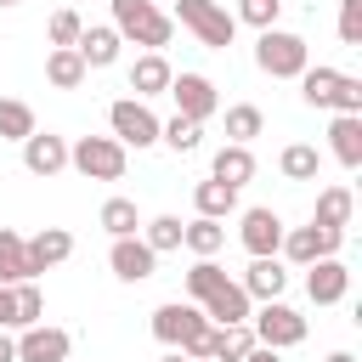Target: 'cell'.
Returning a JSON list of instances; mask_svg holds the SVG:
<instances>
[{
    "label": "cell",
    "mask_w": 362,
    "mask_h": 362,
    "mask_svg": "<svg viewBox=\"0 0 362 362\" xmlns=\"http://www.w3.org/2000/svg\"><path fill=\"white\" fill-rule=\"evenodd\" d=\"M170 96H175V113H181V119H198V124L221 107L215 85H209L204 74H170Z\"/></svg>",
    "instance_id": "obj_10"
},
{
    "label": "cell",
    "mask_w": 362,
    "mask_h": 362,
    "mask_svg": "<svg viewBox=\"0 0 362 362\" xmlns=\"http://www.w3.org/2000/svg\"><path fill=\"white\" fill-rule=\"evenodd\" d=\"M277 11H283V0H238V17L249 28H277Z\"/></svg>",
    "instance_id": "obj_37"
},
{
    "label": "cell",
    "mask_w": 362,
    "mask_h": 362,
    "mask_svg": "<svg viewBox=\"0 0 362 362\" xmlns=\"http://www.w3.org/2000/svg\"><path fill=\"white\" fill-rule=\"evenodd\" d=\"M277 170H283L288 181H317L322 158H317V147H311V141H288V147H283V158H277Z\"/></svg>",
    "instance_id": "obj_28"
},
{
    "label": "cell",
    "mask_w": 362,
    "mask_h": 362,
    "mask_svg": "<svg viewBox=\"0 0 362 362\" xmlns=\"http://www.w3.org/2000/svg\"><path fill=\"white\" fill-rule=\"evenodd\" d=\"M107 124H113V141H124V147H153L158 141V119H153V107L141 96L113 102L107 107Z\"/></svg>",
    "instance_id": "obj_8"
},
{
    "label": "cell",
    "mask_w": 362,
    "mask_h": 362,
    "mask_svg": "<svg viewBox=\"0 0 362 362\" xmlns=\"http://www.w3.org/2000/svg\"><path fill=\"white\" fill-rule=\"evenodd\" d=\"M181 243H187L198 260H209V255H221L226 226H221V221H209V215H198V221H187V226H181Z\"/></svg>",
    "instance_id": "obj_26"
},
{
    "label": "cell",
    "mask_w": 362,
    "mask_h": 362,
    "mask_svg": "<svg viewBox=\"0 0 362 362\" xmlns=\"http://www.w3.org/2000/svg\"><path fill=\"white\" fill-rule=\"evenodd\" d=\"M107 266H113V277L119 283H141V277H153V266H158V255L130 232V238H113V249H107Z\"/></svg>",
    "instance_id": "obj_12"
},
{
    "label": "cell",
    "mask_w": 362,
    "mask_h": 362,
    "mask_svg": "<svg viewBox=\"0 0 362 362\" xmlns=\"http://www.w3.org/2000/svg\"><path fill=\"white\" fill-rule=\"evenodd\" d=\"M153 334H158L164 345L187 351L192 362H204V356H209V334H215V322H209L198 305H187V300H170V305H158V311H153Z\"/></svg>",
    "instance_id": "obj_2"
},
{
    "label": "cell",
    "mask_w": 362,
    "mask_h": 362,
    "mask_svg": "<svg viewBox=\"0 0 362 362\" xmlns=\"http://www.w3.org/2000/svg\"><path fill=\"white\" fill-rule=\"evenodd\" d=\"M215 181H226V187H243L249 175H255V153L243 147V141H226L221 153H215V170H209Z\"/></svg>",
    "instance_id": "obj_24"
},
{
    "label": "cell",
    "mask_w": 362,
    "mask_h": 362,
    "mask_svg": "<svg viewBox=\"0 0 362 362\" xmlns=\"http://www.w3.org/2000/svg\"><path fill=\"white\" fill-rule=\"evenodd\" d=\"M334 85H339V68H305V74H300V96H305L311 107H328V102H334Z\"/></svg>",
    "instance_id": "obj_32"
},
{
    "label": "cell",
    "mask_w": 362,
    "mask_h": 362,
    "mask_svg": "<svg viewBox=\"0 0 362 362\" xmlns=\"http://www.w3.org/2000/svg\"><path fill=\"white\" fill-rule=\"evenodd\" d=\"M305 294H311L317 305H334V300H345V294H351V266H345L339 255H322V260H311V266H305Z\"/></svg>",
    "instance_id": "obj_11"
},
{
    "label": "cell",
    "mask_w": 362,
    "mask_h": 362,
    "mask_svg": "<svg viewBox=\"0 0 362 362\" xmlns=\"http://www.w3.org/2000/svg\"><path fill=\"white\" fill-rule=\"evenodd\" d=\"M339 243H345V232H334V226H294V232H283V255L294 260V266H311V260H322V255H339Z\"/></svg>",
    "instance_id": "obj_9"
},
{
    "label": "cell",
    "mask_w": 362,
    "mask_h": 362,
    "mask_svg": "<svg viewBox=\"0 0 362 362\" xmlns=\"http://www.w3.org/2000/svg\"><path fill=\"white\" fill-rule=\"evenodd\" d=\"M249 351H255V328L249 322H221L209 334V356H221V362H243Z\"/></svg>",
    "instance_id": "obj_22"
},
{
    "label": "cell",
    "mask_w": 362,
    "mask_h": 362,
    "mask_svg": "<svg viewBox=\"0 0 362 362\" xmlns=\"http://www.w3.org/2000/svg\"><path fill=\"white\" fill-rule=\"evenodd\" d=\"M0 6H23V0H0Z\"/></svg>",
    "instance_id": "obj_45"
},
{
    "label": "cell",
    "mask_w": 362,
    "mask_h": 362,
    "mask_svg": "<svg viewBox=\"0 0 362 362\" xmlns=\"http://www.w3.org/2000/svg\"><path fill=\"white\" fill-rule=\"evenodd\" d=\"M328 147L345 170H362V113H334L328 124Z\"/></svg>",
    "instance_id": "obj_18"
},
{
    "label": "cell",
    "mask_w": 362,
    "mask_h": 362,
    "mask_svg": "<svg viewBox=\"0 0 362 362\" xmlns=\"http://www.w3.org/2000/svg\"><path fill=\"white\" fill-rule=\"evenodd\" d=\"M23 164H28V175H57V170H68V141L62 136H23Z\"/></svg>",
    "instance_id": "obj_14"
},
{
    "label": "cell",
    "mask_w": 362,
    "mask_h": 362,
    "mask_svg": "<svg viewBox=\"0 0 362 362\" xmlns=\"http://www.w3.org/2000/svg\"><path fill=\"white\" fill-rule=\"evenodd\" d=\"M351 215H356V198H351V187H322L317 192V226H334V232H345L351 226Z\"/></svg>",
    "instance_id": "obj_21"
},
{
    "label": "cell",
    "mask_w": 362,
    "mask_h": 362,
    "mask_svg": "<svg viewBox=\"0 0 362 362\" xmlns=\"http://www.w3.org/2000/svg\"><path fill=\"white\" fill-rule=\"evenodd\" d=\"M158 362H192V356H187V351H170V356H158Z\"/></svg>",
    "instance_id": "obj_44"
},
{
    "label": "cell",
    "mask_w": 362,
    "mask_h": 362,
    "mask_svg": "<svg viewBox=\"0 0 362 362\" xmlns=\"http://www.w3.org/2000/svg\"><path fill=\"white\" fill-rule=\"evenodd\" d=\"M339 40L362 45V0H339Z\"/></svg>",
    "instance_id": "obj_39"
},
{
    "label": "cell",
    "mask_w": 362,
    "mask_h": 362,
    "mask_svg": "<svg viewBox=\"0 0 362 362\" xmlns=\"http://www.w3.org/2000/svg\"><path fill=\"white\" fill-rule=\"evenodd\" d=\"M260 124H266V113L255 107V102H238V107H226V141H255L260 136Z\"/></svg>",
    "instance_id": "obj_31"
},
{
    "label": "cell",
    "mask_w": 362,
    "mask_h": 362,
    "mask_svg": "<svg viewBox=\"0 0 362 362\" xmlns=\"http://www.w3.org/2000/svg\"><path fill=\"white\" fill-rule=\"evenodd\" d=\"M102 226H107L113 238H130V232L141 226V221H136V204H130V198H107V204H102Z\"/></svg>",
    "instance_id": "obj_35"
},
{
    "label": "cell",
    "mask_w": 362,
    "mask_h": 362,
    "mask_svg": "<svg viewBox=\"0 0 362 362\" xmlns=\"http://www.w3.org/2000/svg\"><path fill=\"white\" fill-rule=\"evenodd\" d=\"M283 288H288L283 260H277V255H255L249 272H243V294H249V300H283Z\"/></svg>",
    "instance_id": "obj_16"
},
{
    "label": "cell",
    "mask_w": 362,
    "mask_h": 362,
    "mask_svg": "<svg viewBox=\"0 0 362 362\" xmlns=\"http://www.w3.org/2000/svg\"><path fill=\"white\" fill-rule=\"evenodd\" d=\"M187 294H192V305H198L209 322H249V294H243V283H232V277L215 266V255H209V260H192Z\"/></svg>",
    "instance_id": "obj_1"
},
{
    "label": "cell",
    "mask_w": 362,
    "mask_h": 362,
    "mask_svg": "<svg viewBox=\"0 0 362 362\" xmlns=\"http://www.w3.org/2000/svg\"><path fill=\"white\" fill-rule=\"evenodd\" d=\"M45 34H51V45H79V34H85V23H79V11H74V6H62V11H51V23H45Z\"/></svg>",
    "instance_id": "obj_36"
},
{
    "label": "cell",
    "mask_w": 362,
    "mask_h": 362,
    "mask_svg": "<svg viewBox=\"0 0 362 362\" xmlns=\"http://www.w3.org/2000/svg\"><path fill=\"white\" fill-rule=\"evenodd\" d=\"M130 90H136V96H164V90H170V62H164L158 51L136 57V68H130Z\"/></svg>",
    "instance_id": "obj_23"
},
{
    "label": "cell",
    "mask_w": 362,
    "mask_h": 362,
    "mask_svg": "<svg viewBox=\"0 0 362 362\" xmlns=\"http://www.w3.org/2000/svg\"><path fill=\"white\" fill-rule=\"evenodd\" d=\"M0 328H11V283H0Z\"/></svg>",
    "instance_id": "obj_40"
},
{
    "label": "cell",
    "mask_w": 362,
    "mask_h": 362,
    "mask_svg": "<svg viewBox=\"0 0 362 362\" xmlns=\"http://www.w3.org/2000/svg\"><path fill=\"white\" fill-rule=\"evenodd\" d=\"M158 141H164V147H175V153H192V147L204 141V124H198V119H181V113H175L170 124H158Z\"/></svg>",
    "instance_id": "obj_33"
},
{
    "label": "cell",
    "mask_w": 362,
    "mask_h": 362,
    "mask_svg": "<svg viewBox=\"0 0 362 362\" xmlns=\"http://www.w3.org/2000/svg\"><path fill=\"white\" fill-rule=\"evenodd\" d=\"M68 164L85 181H119L124 175V141H113V136H79L68 147Z\"/></svg>",
    "instance_id": "obj_6"
},
{
    "label": "cell",
    "mask_w": 362,
    "mask_h": 362,
    "mask_svg": "<svg viewBox=\"0 0 362 362\" xmlns=\"http://www.w3.org/2000/svg\"><path fill=\"white\" fill-rule=\"evenodd\" d=\"M85 57L74 51V45H51V57H45V79L57 85V90H79L85 85Z\"/></svg>",
    "instance_id": "obj_19"
},
{
    "label": "cell",
    "mask_w": 362,
    "mask_h": 362,
    "mask_svg": "<svg viewBox=\"0 0 362 362\" xmlns=\"http://www.w3.org/2000/svg\"><path fill=\"white\" fill-rule=\"evenodd\" d=\"M23 277H34V266L23 255V238L11 226H0V283H23Z\"/></svg>",
    "instance_id": "obj_29"
},
{
    "label": "cell",
    "mask_w": 362,
    "mask_h": 362,
    "mask_svg": "<svg viewBox=\"0 0 362 362\" xmlns=\"http://www.w3.org/2000/svg\"><path fill=\"white\" fill-rule=\"evenodd\" d=\"M243 362H277V351H272V345H255V351H249Z\"/></svg>",
    "instance_id": "obj_42"
},
{
    "label": "cell",
    "mask_w": 362,
    "mask_h": 362,
    "mask_svg": "<svg viewBox=\"0 0 362 362\" xmlns=\"http://www.w3.org/2000/svg\"><path fill=\"white\" fill-rule=\"evenodd\" d=\"M328 362H356V356L351 351H328Z\"/></svg>",
    "instance_id": "obj_43"
},
{
    "label": "cell",
    "mask_w": 362,
    "mask_h": 362,
    "mask_svg": "<svg viewBox=\"0 0 362 362\" xmlns=\"http://www.w3.org/2000/svg\"><path fill=\"white\" fill-rule=\"evenodd\" d=\"M192 204H198V215H209V221H226L232 209H238V187H226V181H198L192 187Z\"/></svg>",
    "instance_id": "obj_25"
},
{
    "label": "cell",
    "mask_w": 362,
    "mask_h": 362,
    "mask_svg": "<svg viewBox=\"0 0 362 362\" xmlns=\"http://www.w3.org/2000/svg\"><path fill=\"white\" fill-rule=\"evenodd\" d=\"M119 45H124L119 28H85L74 51L85 57V68H113V62H119Z\"/></svg>",
    "instance_id": "obj_20"
},
{
    "label": "cell",
    "mask_w": 362,
    "mask_h": 362,
    "mask_svg": "<svg viewBox=\"0 0 362 362\" xmlns=\"http://www.w3.org/2000/svg\"><path fill=\"white\" fill-rule=\"evenodd\" d=\"M249 322H255V345H272V351H288L305 339V317L283 300H260V311H249Z\"/></svg>",
    "instance_id": "obj_7"
},
{
    "label": "cell",
    "mask_w": 362,
    "mask_h": 362,
    "mask_svg": "<svg viewBox=\"0 0 362 362\" xmlns=\"http://www.w3.org/2000/svg\"><path fill=\"white\" fill-rule=\"evenodd\" d=\"M204 362H221V356H204Z\"/></svg>",
    "instance_id": "obj_46"
},
{
    "label": "cell",
    "mask_w": 362,
    "mask_h": 362,
    "mask_svg": "<svg viewBox=\"0 0 362 362\" xmlns=\"http://www.w3.org/2000/svg\"><path fill=\"white\" fill-rule=\"evenodd\" d=\"M175 17H181V28L198 34V45H209V51H226L232 34H238V17H232L226 6H215V0H175Z\"/></svg>",
    "instance_id": "obj_5"
},
{
    "label": "cell",
    "mask_w": 362,
    "mask_h": 362,
    "mask_svg": "<svg viewBox=\"0 0 362 362\" xmlns=\"http://www.w3.org/2000/svg\"><path fill=\"white\" fill-rule=\"evenodd\" d=\"M238 238H243L249 255H277V249H283V221H277L272 209H243Z\"/></svg>",
    "instance_id": "obj_15"
},
{
    "label": "cell",
    "mask_w": 362,
    "mask_h": 362,
    "mask_svg": "<svg viewBox=\"0 0 362 362\" xmlns=\"http://www.w3.org/2000/svg\"><path fill=\"white\" fill-rule=\"evenodd\" d=\"M23 255H28L34 277H40V272H51V266H62V260L74 255V238H68L62 226H45V232H34V238L23 243Z\"/></svg>",
    "instance_id": "obj_17"
},
{
    "label": "cell",
    "mask_w": 362,
    "mask_h": 362,
    "mask_svg": "<svg viewBox=\"0 0 362 362\" xmlns=\"http://www.w3.org/2000/svg\"><path fill=\"white\" fill-rule=\"evenodd\" d=\"M328 107H334V113H362V79H356V74H339Z\"/></svg>",
    "instance_id": "obj_38"
},
{
    "label": "cell",
    "mask_w": 362,
    "mask_h": 362,
    "mask_svg": "<svg viewBox=\"0 0 362 362\" xmlns=\"http://www.w3.org/2000/svg\"><path fill=\"white\" fill-rule=\"evenodd\" d=\"M34 136V107L17 96H0V141H23Z\"/></svg>",
    "instance_id": "obj_30"
},
{
    "label": "cell",
    "mask_w": 362,
    "mask_h": 362,
    "mask_svg": "<svg viewBox=\"0 0 362 362\" xmlns=\"http://www.w3.org/2000/svg\"><path fill=\"white\" fill-rule=\"evenodd\" d=\"M141 243H147L153 255H170V249H181V215H153Z\"/></svg>",
    "instance_id": "obj_34"
},
{
    "label": "cell",
    "mask_w": 362,
    "mask_h": 362,
    "mask_svg": "<svg viewBox=\"0 0 362 362\" xmlns=\"http://www.w3.org/2000/svg\"><path fill=\"white\" fill-rule=\"evenodd\" d=\"M113 28H119V40H136L147 51H158V45H170L175 17H164L158 0H113Z\"/></svg>",
    "instance_id": "obj_4"
},
{
    "label": "cell",
    "mask_w": 362,
    "mask_h": 362,
    "mask_svg": "<svg viewBox=\"0 0 362 362\" xmlns=\"http://www.w3.org/2000/svg\"><path fill=\"white\" fill-rule=\"evenodd\" d=\"M68 351H74V339L45 322L23 328V339H17V362H68Z\"/></svg>",
    "instance_id": "obj_13"
},
{
    "label": "cell",
    "mask_w": 362,
    "mask_h": 362,
    "mask_svg": "<svg viewBox=\"0 0 362 362\" xmlns=\"http://www.w3.org/2000/svg\"><path fill=\"white\" fill-rule=\"evenodd\" d=\"M255 68L272 74V79H300V74L311 68V45H305L300 34H288V28H260V40H255Z\"/></svg>",
    "instance_id": "obj_3"
},
{
    "label": "cell",
    "mask_w": 362,
    "mask_h": 362,
    "mask_svg": "<svg viewBox=\"0 0 362 362\" xmlns=\"http://www.w3.org/2000/svg\"><path fill=\"white\" fill-rule=\"evenodd\" d=\"M0 362H17V339H11L6 328H0Z\"/></svg>",
    "instance_id": "obj_41"
},
{
    "label": "cell",
    "mask_w": 362,
    "mask_h": 362,
    "mask_svg": "<svg viewBox=\"0 0 362 362\" xmlns=\"http://www.w3.org/2000/svg\"><path fill=\"white\" fill-rule=\"evenodd\" d=\"M40 317H45V294H40V283H34V277L11 283V328H34Z\"/></svg>",
    "instance_id": "obj_27"
}]
</instances>
